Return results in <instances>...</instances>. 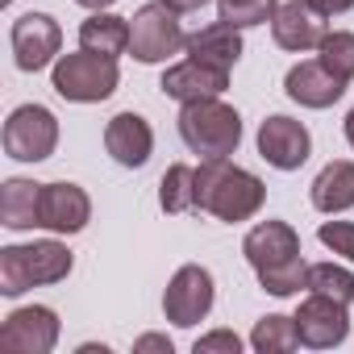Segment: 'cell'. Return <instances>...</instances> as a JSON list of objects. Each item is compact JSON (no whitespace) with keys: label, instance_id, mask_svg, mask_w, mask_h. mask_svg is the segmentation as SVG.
Returning <instances> with one entry per match:
<instances>
[{"label":"cell","instance_id":"4fadbf2b","mask_svg":"<svg viewBox=\"0 0 354 354\" xmlns=\"http://www.w3.org/2000/svg\"><path fill=\"white\" fill-rule=\"evenodd\" d=\"M271 34H275V46L304 55V50H317L329 30H325V17L308 0H283L279 13L271 17Z\"/></svg>","mask_w":354,"mask_h":354},{"label":"cell","instance_id":"ac0fdd59","mask_svg":"<svg viewBox=\"0 0 354 354\" xmlns=\"http://www.w3.org/2000/svg\"><path fill=\"white\" fill-rule=\"evenodd\" d=\"M188 59H196V63H209V67H217V71H234V63L242 59V34H238V26H230V21H213V26H205V30H196V34H188Z\"/></svg>","mask_w":354,"mask_h":354},{"label":"cell","instance_id":"8992f818","mask_svg":"<svg viewBox=\"0 0 354 354\" xmlns=\"http://www.w3.org/2000/svg\"><path fill=\"white\" fill-rule=\"evenodd\" d=\"M188 46V34L180 26V13L167 9L162 0L154 5H142L129 17V55L138 63H167L175 50Z\"/></svg>","mask_w":354,"mask_h":354},{"label":"cell","instance_id":"9a60e30c","mask_svg":"<svg viewBox=\"0 0 354 354\" xmlns=\"http://www.w3.org/2000/svg\"><path fill=\"white\" fill-rule=\"evenodd\" d=\"M92 221V201L80 184H42V230L50 234H80Z\"/></svg>","mask_w":354,"mask_h":354},{"label":"cell","instance_id":"d6a6232c","mask_svg":"<svg viewBox=\"0 0 354 354\" xmlns=\"http://www.w3.org/2000/svg\"><path fill=\"white\" fill-rule=\"evenodd\" d=\"M346 142H350V146H354V109H350V113H346Z\"/></svg>","mask_w":354,"mask_h":354},{"label":"cell","instance_id":"52a82bcc","mask_svg":"<svg viewBox=\"0 0 354 354\" xmlns=\"http://www.w3.org/2000/svg\"><path fill=\"white\" fill-rule=\"evenodd\" d=\"M59 146V117L46 104H21L5 121V154L17 162H42Z\"/></svg>","mask_w":354,"mask_h":354},{"label":"cell","instance_id":"277c9868","mask_svg":"<svg viewBox=\"0 0 354 354\" xmlns=\"http://www.w3.org/2000/svg\"><path fill=\"white\" fill-rule=\"evenodd\" d=\"M71 250L55 238L34 242V246H5L0 250V292L21 296L38 283H59L71 275Z\"/></svg>","mask_w":354,"mask_h":354},{"label":"cell","instance_id":"30bf717a","mask_svg":"<svg viewBox=\"0 0 354 354\" xmlns=\"http://www.w3.org/2000/svg\"><path fill=\"white\" fill-rule=\"evenodd\" d=\"M59 342V313L46 304L13 308L0 325V350L9 354H50Z\"/></svg>","mask_w":354,"mask_h":354},{"label":"cell","instance_id":"f1b7e54d","mask_svg":"<svg viewBox=\"0 0 354 354\" xmlns=\"http://www.w3.org/2000/svg\"><path fill=\"white\" fill-rule=\"evenodd\" d=\"M308 5H313L321 17H342V13L354 9V0H308Z\"/></svg>","mask_w":354,"mask_h":354},{"label":"cell","instance_id":"ba28073f","mask_svg":"<svg viewBox=\"0 0 354 354\" xmlns=\"http://www.w3.org/2000/svg\"><path fill=\"white\" fill-rule=\"evenodd\" d=\"M213 275L201 267V263H184L180 271L171 275L167 292H162V313L171 325H180V329H192L196 321L209 317L213 308Z\"/></svg>","mask_w":354,"mask_h":354},{"label":"cell","instance_id":"44dd1931","mask_svg":"<svg viewBox=\"0 0 354 354\" xmlns=\"http://www.w3.org/2000/svg\"><path fill=\"white\" fill-rule=\"evenodd\" d=\"M80 46L92 50V55H125L129 50V21L117 17V13H92L84 26H80Z\"/></svg>","mask_w":354,"mask_h":354},{"label":"cell","instance_id":"4dcf8cb0","mask_svg":"<svg viewBox=\"0 0 354 354\" xmlns=\"http://www.w3.org/2000/svg\"><path fill=\"white\" fill-rule=\"evenodd\" d=\"M167 9H175V13H196V9H205L209 0H162Z\"/></svg>","mask_w":354,"mask_h":354},{"label":"cell","instance_id":"4316f807","mask_svg":"<svg viewBox=\"0 0 354 354\" xmlns=\"http://www.w3.org/2000/svg\"><path fill=\"white\" fill-rule=\"evenodd\" d=\"M321 246H329L333 254H342L346 263H354V221H325L317 230Z\"/></svg>","mask_w":354,"mask_h":354},{"label":"cell","instance_id":"603a6c76","mask_svg":"<svg viewBox=\"0 0 354 354\" xmlns=\"http://www.w3.org/2000/svg\"><path fill=\"white\" fill-rule=\"evenodd\" d=\"M250 346L259 354H288L300 346V333H296V317H283V313H271L254 325L250 333Z\"/></svg>","mask_w":354,"mask_h":354},{"label":"cell","instance_id":"7c38bea8","mask_svg":"<svg viewBox=\"0 0 354 354\" xmlns=\"http://www.w3.org/2000/svg\"><path fill=\"white\" fill-rule=\"evenodd\" d=\"M259 154L275 171H300L308 162V154H313V133L300 121L275 113V117H267L259 125Z\"/></svg>","mask_w":354,"mask_h":354},{"label":"cell","instance_id":"83f0119b","mask_svg":"<svg viewBox=\"0 0 354 354\" xmlns=\"http://www.w3.org/2000/svg\"><path fill=\"white\" fill-rule=\"evenodd\" d=\"M238 350H242V337L234 329H213L196 337V354H238Z\"/></svg>","mask_w":354,"mask_h":354},{"label":"cell","instance_id":"7a4b0ae2","mask_svg":"<svg viewBox=\"0 0 354 354\" xmlns=\"http://www.w3.org/2000/svg\"><path fill=\"white\" fill-rule=\"evenodd\" d=\"M267 201V184L254 171L230 158H201L196 167V213H213L217 221H250Z\"/></svg>","mask_w":354,"mask_h":354},{"label":"cell","instance_id":"d4e9b609","mask_svg":"<svg viewBox=\"0 0 354 354\" xmlns=\"http://www.w3.org/2000/svg\"><path fill=\"white\" fill-rule=\"evenodd\" d=\"M275 13H279V0H217V17L238 26V30L267 26Z\"/></svg>","mask_w":354,"mask_h":354},{"label":"cell","instance_id":"484cf974","mask_svg":"<svg viewBox=\"0 0 354 354\" xmlns=\"http://www.w3.org/2000/svg\"><path fill=\"white\" fill-rule=\"evenodd\" d=\"M317 50H321V63H325L333 75H342L346 84L354 80V34L333 30V34H325V42H321Z\"/></svg>","mask_w":354,"mask_h":354},{"label":"cell","instance_id":"d6986e66","mask_svg":"<svg viewBox=\"0 0 354 354\" xmlns=\"http://www.w3.org/2000/svg\"><path fill=\"white\" fill-rule=\"evenodd\" d=\"M313 209L317 213H346L354 209V162L346 158H333L317 171V180H313Z\"/></svg>","mask_w":354,"mask_h":354},{"label":"cell","instance_id":"8fae6325","mask_svg":"<svg viewBox=\"0 0 354 354\" xmlns=\"http://www.w3.org/2000/svg\"><path fill=\"white\" fill-rule=\"evenodd\" d=\"M13 55H17V67L21 71H42L50 63H59V50H63V30L50 13H26L13 21Z\"/></svg>","mask_w":354,"mask_h":354},{"label":"cell","instance_id":"2e32d148","mask_svg":"<svg viewBox=\"0 0 354 354\" xmlns=\"http://www.w3.org/2000/svg\"><path fill=\"white\" fill-rule=\"evenodd\" d=\"M158 88H162L171 100H180V104H188V100H209V96H221V92L230 88V71H217V67H209V63L188 59V63L167 67Z\"/></svg>","mask_w":354,"mask_h":354},{"label":"cell","instance_id":"1f68e13d","mask_svg":"<svg viewBox=\"0 0 354 354\" xmlns=\"http://www.w3.org/2000/svg\"><path fill=\"white\" fill-rule=\"evenodd\" d=\"M75 5H84V9H92V13H104L109 5H117V0H75Z\"/></svg>","mask_w":354,"mask_h":354},{"label":"cell","instance_id":"6da1fadb","mask_svg":"<svg viewBox=\"0 0 354 354\" xmlns=\"http://www.w3.org/2000/svg\"><path fill=\"white\" fill-rule=\"evenodd\" d=\"M242 254L254 267L263 292H271V296H296L308 279V263L300 254V234L288 221H259L242 238Z\"/></svg>","mask_w":354,"mask_h":354},{"label":"cell","instance_id":"9c48e42d","mask_svg":"<svg viewBox=\"0 0 354 354\" xmlns=\"http://www.w3.org/2000/svg\"><path fill=\"white\" fill-rule=\"evenodd\" d=\"M296 333H300V346H308V350H333L350 333V313L342 300L308 292L296 308Z\"/></svg>","mask_w":354,"mask_h":354},{"label":"cell","instance_id":"cb8c5ba5","mask_svg":"<svg viewBox=\"0 0 354 354\" xmlns=\"http://www.w3.org/2000/svg\"><path fill=\"white\" fill-rule=\"evenodd\" d=\"M304 292H321V296H333V300L350 304L354 300V271L337 267V263H313L308 279H304Z\"/></svg>","mask_w":354,"mask_h":354},{"label":"cell","instance_id":"5b68a950","mask_svg":"<svg viewBox=\"0 0 354 354\" xmlns=\"http://www.w3.org/2000/svg\"><path fill=\"white\" fill-rule=\"evenodd\" d=\"M50 84L71 104H100V100H109L117 92L121 71H117V59L92 55V50L80 46L75 55H59V63L50 71Z\"/></svg>","mask_w":354,"mask_h":354},{"label":"cell","instance_id":"7402d4cb","mask_svg":"<svg viewBox=\"0 0 354 354\" xmlns=\"http://www.w3.org/2000/svg\"><path fill=\"white\" fill-rule=\"evenodd\" d=\"M158 205L162 213H196V167L171 162L158 184Z\"/></svg>","mask_w":354,"mask_h":354},{"label":"cell","instance_id":"f546056e","mask_svg":"<svg viewBox=\"0 0 354 354\" xmlns=\"http://www.w3.org/2000/svg\"><path fill=\"white\" fill-rule=\"evenodd\" d=\"M133 350H162V354H171V337L146 333V337H138V342H133Z\"/></svg>","mask_w":354,"mask_h":354},{"label":"cell","instance_id":"5bb4252c","mask_svg":"<svg viewBox=\"0 0 354 354\" xmlns=\"http://www.w3.org/2000/svg\"><path fill=\"white\" fill-rule=\"evenodd\" d=\"M283 92L304 109H329L346 96V80L333 75L321 59H308V63H296L283 75Z\"/></svg>","mask_w":354,"mask_h":354},{"label":"cell","instance_id":"836d02e7","mask_svg":"<svg viewBox=\"0 0 354 354\" xmlns=\"http://www.w3.org/2000/svg\"><path fill=\"white\" fill-rule=\"evenodd\" d=\"M0 5H13V0H0Z\"/></svg>","mask_w":354,"mask_h":354},{"label":"cell","instance_id":"3957f363","mask_svg":"<svg viewBox=\"0 0 354 354\" xmlns=\"http://www.w3.org/2000/svg\"><path fill=\"white\" fill-rule=\"evenodd\" d=\"M180 138L201 158H230L238 150V142H242V117L221 96L188 100L180 109Z\"/></svg>","mask_w":354,"mask_h":354},{"label":"cell","instance_id":"e0dca14e","mask_svg":"<svg viewBox=\"0 0 354 354\" xmlns=\"http://www.w3.org/2000/svg\"><path fill=\"white\" fill-rule=\"evenodd\" d=\"M104 150L121 162V167H146L150 150H154V129L146 117L138 113H117L104 125Z\"/></svg>","mask_w":354,"mask_h":354},{"label":"cell","instance_id":"ffe728a7","mask_svg":"<svg viewBox=\"0 0 354 354\" xmlns=\"http://www.w3.org/2000/svg\"><path fill=\"white\" fill-rule=\"evenodd\" d=\"M0 217L9 230H42V184L5 180L0 188Z\"/></svg>","mask_w":354,"mask_h":354}]
</instances>
